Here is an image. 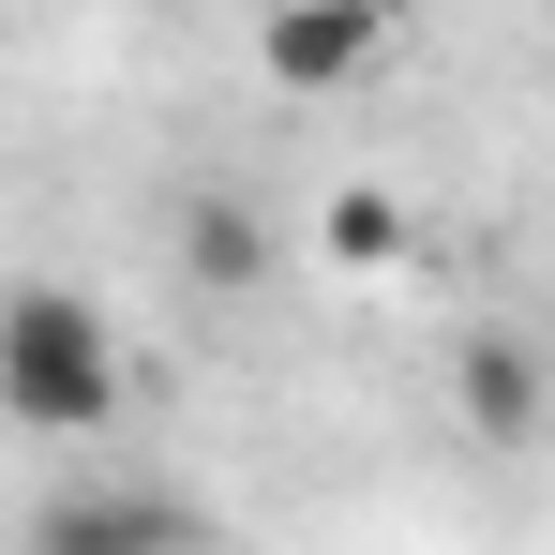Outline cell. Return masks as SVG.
<instances>
[{
    "label": "cell",
    "instance_id": "3957f363",
    "mask_svg": "<svg viewBox=\"0 0 555 555\" xmlns=\"http://www.w3.org/2000/svg\"><path fill=\"white\" fill-rule=\"evenodd\" d=\"M375 61H390L375 0H285V15H256V76L271 91H361Z\"/></svg>",
    "mask_w": 555,
    "mask_h": 555
},
{
    "label": "cell",
    "instance_id": "7a4b0ae2",
    "mask_svg": "<svg viewBox=\"0 0 555 555\" xmlns=\"http://www.w3.org/2000/svg\"><path fill=\"white\" fill-rule=\"evenodd\" d=\"M30 555H195V511L151 480H61L30 511Z\"/></svg>",
    "mask_w": 555,
    "mask_h": 555
},
{
    "label": "cell",
    "instance_id": "277c9868",
    "mask_svg": "<svg viewBox=\"0 0 555 555\" xmlns=\"http://www.w3.org/2000/svg\"><path fill=\"white\" fill-rule=\"evenodd\" d=\"M541 405H555V375H541L526 331H465V346H451V421L480 436V451H526Z\"/></svg>",
    "mask_w": 555,
    "mask_h": 555
},
{
    "label": "cell",
    "instance_id": "8992f818",
    "mask_svg": "<svg viewBox=\"0 0 555 555\" xmlns=\"http://www.w3.org/2000/svg\"><path fill=\"white\" fill-rule=\"evenodd\" d=\"M315 241H331L346 271H390V256H405V195H375V181H346V195H331V210H315Z\"/></svg>",
    "mask_w": 555,
    "mask_h": 555
},
{
    "label": "cell",
    "instance_id": "5b68a950",
    "mask_svg": "<svg viewBox=\"0 0 555 555\" xmlns=\"http://www.w3.org/2000/svg\"><path fill=\"white\" fill-rule=\"evenodd\" d=\"M181 271H195V285H256V271H271L256 195H195V210H181Z\"/></svg>",
    "mask_w": 555,
    "mask_h": 555
},
{
    "label": "cell",
    "instance_id": "6da1fadb",
    "mask_svg": "<svg viewBox=\"0 0 555 555\" xmlns=\"http://www.w3.org/2000/svg\"><path fill=\"white\" fill-rule=\"evenodd\" d=\"M120 331H105L91 285H0V421L15 436H46V451H76L120 421Z\"/></svg>",
    "mask_w": 555,
    "mask_h": 555
}]
</instances>
